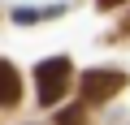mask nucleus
Returning a JSON list of instances; mask_svg holds the SVG:
<instances>
[{
  "mask_svg": "<svg viewBox=\"0 0 130 125\" xmlns=\"http://www.w3.org/2000/svg\"><path fill=\"white\" fill-rule=\"evenodd\" d=\"M70 73H74V65L65 56H52V60H43V65L35 69V82H39V104L43 108H52L65 91H70Z\"/></svg>",
  "mask_w": 130,
  "mask_h": 125,
  "instance_id": "obj_1",
  "label": "nucleus"
},
{
  "mask_svg": "<svg viewBox=\"0 0 130 125\" xmlns=\"http://www.w3.org/2000/svg\"><path fill=\"white\" fill-rule=\"evenodd\" d=\"M121 86H126V73L121 69H91V73H83V99L87 104H104Z\"/></svg>",
  "mask_w": 130,
  "mask_h": 125,
  "instance_id": "obj_2",
  "label": "nucleus"
},
{
  "mask_svg": "<svg viewBox=\"0 0 130 125\" xmlns=\"http://www.w3.org/2000/svg\"><path fill=\"white\" fill-rule=\"evenodd\" d=\"M22 99V78L9 60H0V108H13Z\"/></svg>",
  "mask_w": 130,
  "mask_h": 125,
  "instance_id": "obj_3",
  "label": "nucleus"
},
{
  "mask_svg": "<svg viewBox=\"0 0 130 125\" xmlns=\"http://www.w3.org/2000/svg\"><path fill=\"white\" fill-rule=\"evenodd\" d=\"M56 121H61V125H87V112H83V108H61Z\"/></svg>",
  "mask_w": 130,
  "mask_h": 125,
  "instance_id": "obj_4",
  "label": "nucleus"
},
{
  "mask_svg": "<svg viewBox=\"0 0 130 125\" xmlns=\"http://www.w3.org/2000/svg\"><path fill=\"white\" fill-rule=\"evenodd\" d=\"M117 5H126V0H100V9H117Z\"/></svg>",
  "mask_w": 130,
  "mask_h": 125,
  "instance_id": "obj_5",
  "label": "nucleus"
}]
</instances>
